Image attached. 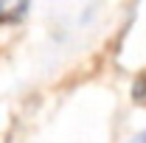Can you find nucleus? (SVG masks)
I'll return each mask as SVG.
<instances>
[{"label":"nucleus","instance_id":"1","mask_svg":"<svg viewBox=\"0 0 146 143\" xmlns=\"http://www.w3.org/2000/svg\"><path fill=\"white\" fill-rule=\"evenodd\" d=\"M28 0H0V23L3 20H20L25 14Z\"/></svg>","mask_w":146,"mask_h":143},{"label":"nucleus","instance_id":"2","mask_svg":"<svg viewBox=\"0 0 146 143\" xmlns=\"http://www.w3.org/2000/svg\"><path fill=\"white\" fill-rule=\"evenodd\" d=\"M129 143H146V129H141V132H138V135H135Z\"/></svg>","mask_w":146,"mask_h":143}]
</instances>
